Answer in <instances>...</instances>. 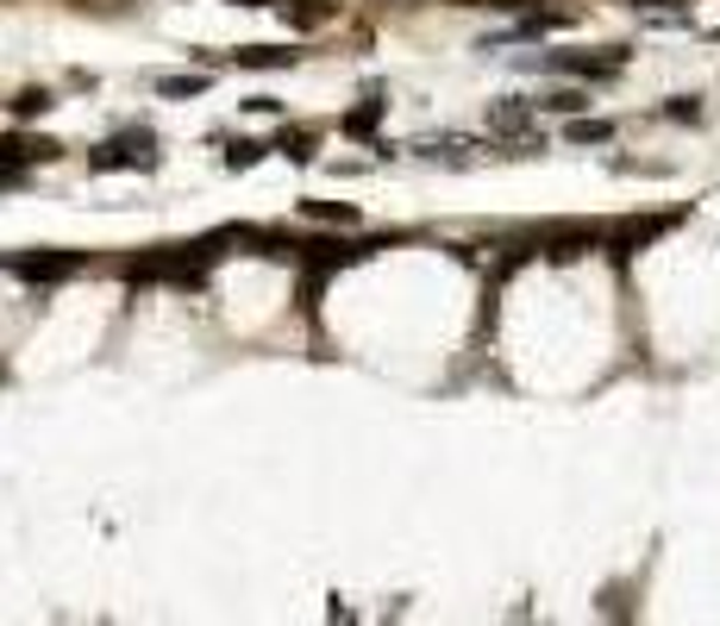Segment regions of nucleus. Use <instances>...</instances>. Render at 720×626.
Masks as SVG:
<instances>
[{
  "instance_id": "f03ea898",
  "label": "nucleus",
  "mask_w": 720,
  "mask_h": 626,
  "mask_svg": "<svg viewBox=\"0 0 720 626\" xmlns=\"http://www.w3.org/2000/svg\"><path fill=\"white\" fill-rule=\"evenodd\" d=\"M120 170H157V138L150 132H120L100 150H88V175H120Z\"/></svg>"
},
{
  "instance_id": "0eeeda50",
  "label": "nucleus",
  "mask_w": 720,
  "mask_h": 626,
  "mask_svg": "<svg viewBox=\"0 0 720 626\" xmlns=\"http://www.w3.org/2000/svg\"><path fill=\"white\" fill-rule=\"evenodd\" d=\"M533 107H539V113H564V120H576V113L589 107V88H546V95H533Z\"/></svg>"
},
{
  "instance_id": "6e6552de",
  "label": "nucleus",
  "mask_w": 720,
  "mask_h": 626,
  "mask_svg": "<svg viewBox=\"0 0 720 626\" xmlns=\"http://www.w3.org/2000/svg\"><path fill=\"white\" fill-rule=\"evenodd\" d=\"M13 270H20L25 282H57V275H70V270H75V257H20Z\"/></svg>"
},
{
  "instance_id": "ddd939ff",
  "label": "nucleus",
  "mask_w": 720,
  "mask_h": 626,
  "mask_svg": "<svg viewBox=\"0 0 720 626\" xmlns=\"http://www.w3.org/2000/svg\"><path fill=\"white\" fill-rule=\"evenodd\" d=\"M45 107H50V95H45V88H25V95L13 100V113H20V120H32V113H45Z\"/></svg>"
},
{
  "instance_id": "7ed1b4c3",
  "label": "nucleus",
  "mask_w": 720,
  "mask_h": 626,
  "mask_svg": "<svg viewBox=\"0 0 720 626\" xmlns=\"http://www.w3.org/2000/svg\"><path fill=\"white\" fill-rule=\"evenodd\" d=\"M407 150H414L420 163H446V170H471L483 150H489V157H501L496 138H464V132H426V138H414Z\"/></svg>"
},
{
  "instance_id": "423d86ee",
  "label": "nucleus",
  "mask_w": 720,
  "mask_h": 626,
  "mask_svg": "<svg viewBox=\"0 0 720 626\" xmlns=\"http://www.w3.org/2000/svg\"><path fill=\"white\" fill-rule=\"evenodd\" d=\"M207 82H213L207 70H182V75H157L150 88H157L163 100H195V95H207Z\"/></svg>"
},
{
  "instance_id": "f257e3e1",
  "label": "nucleus",
  "mask_w": 720,
  "mask_h": 626,
  "mask_svg": "<svg viewBox=\"0 0 720 626\" xmlns=\"http://www.w3.org/2000/svg\"><path fill=\"white\" fill-rule=\"evenodd\" d=\"M521 70H546V75H576V82H608L626 70V50H546V57H521Z\"/></svg>"
},
{
  "instance_id": "9b49d317",
  "label": "nucleus",
  "mask_w": 720,
  "mask_h": 626,
  "mask_svg": "<svg viewBox=\"0 0 720 626\" xmlns=\"http://www.w3.org/2000/svg\"><path fill=\"white\" fill-rule=\"evenodd\" d=\"M264 150H276V145H257V138H232V145H225V170H251V163H264Z\"/></svg>"
},
{
  "instance_id": "4468645a",
  "label": "nucleus",
  "mask_w": 720,
  "mask_h": 626,
  "mask_svg": "<svg viewBox=\"0 0 720 626\" xmlns=\"http://www.w3.org/2000/svg\"><path fill=\"white\" fill-rule=\"evenodd\" d=\"M307 213H314V220H339V225H357V207H326V200H314Z\"/></svg>"
},
{
  "instance_id": "9d476101",
  "label": "nucleus",
  "mask_w": 720,
  "mask_h": 626,
  "mask_svg": "<svg viewBox=\"0 0 720 626\" xmlns=\"http://www.w3.org/2000/svg\"><path fill=\"white\" fill-rule=\"evenodd\" d=\"M564 138H571V145H614V125L608 120H583V113H576V120L564 125Z\"/></svg>"
},
{
  "instance_id": "39448f33",
  "label": "nucleus",
  "mask_w": 720,
  "mask_h": 626,
  "mask_svg": "<svg viewBox=\"0 0 720 626\" xmlns=\"http://www.w3.org/2000/svg\"><path fill=\"white\" fill-rule=\"evenodd\" d=\"M220 63H239V70H289V63H295V50L245 45V50H232V57H220Z\"/></svg>"
},
{
  "instance_id": "f8f14e48",
  "label": "nucleus",
  "mask_w": 720,
  "mask_h": 626,
  "mask_svg": "<svg viewBox=\"0 0 720 626\" xmlns=\"http://www.w3.org/2000/svg\"><path fill=\"white\" fill-rule=\"evenodd\" d=\"M664 120L696 125V120H701V100H696V95H671V100H664Z\"/></svg>"
},
{
  "instance_id": "1a4fd4ad",
  "label": "nucleus",
  "mask_w": 720,
  "mask_h": 626,
  "mask_svg": "<svg viewBox=\"0 0 720 626\" xmlns=\"http://www.w3.org/2000/svg\"><path fill=\"white\" fill-rule=\"evenodd\" d=\"M382 113H389V100H382V95H364V107H357V113H345V132H351V138H370Z\"/></svg>"
},
{
  "instance_id": "2eb2a0df",
  "label": "nucleus",
  "mask_w": 720,
  "mask_h": 626,
  "mask_svg": "<svg viewBox=\"0 0 720 626\" xmlns=\"http://www.w3.org/2000/svg\"><path fill=\"white\" fill-rule=\"evenodd\" d=\"M239 7H257V0H239Z\"/></svg>"
},
{
  "instance_id": "20e7f679",
  "label": "nucleus",
  "mask_w": 720,
  "mask_h": 626,
  "mask_svg": "<svg viewBox=\"0 0 720 626\" xmlns=\"http://www.w3.org/2000/svg\"><path fill=\"white\" fill-rule=\"evenodd\" d=\"M539 125V107H533V95H501L489 100V138H526Z\"/></svg>"
}]
</instances>
